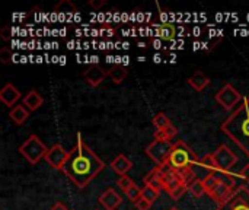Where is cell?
Here are the masks:
<instances>
[{
    "label": "cell",
    "mask_w": 249,
    "mask_h": 210,
    "mask_svg": "<svg viewBox=\"0 0 249 210\" xmlns=\"http://www.w3.org/2000/svg\"><path fill=\"white\" fill-rule=\"evenodd\" d=\"M104 168V161L82 140V134L77 133V142L69 152L67 161L61 170L63 174L77 189H85Z\"/></svg>",
    "instance_id": "obj_1"
},
{
    "label": "cell",
    "mask_w": 249,
    "mask_h": 210,
    "mask_svg": "<svg viewBox=\"0 0 249 210\" xmlns=\"http://www.w3.org/2000/svg\"><path fill=\"white\" fill-rule=\"evenodd\" d=\"M222 132L249 156V96L222 123Z\"/></svg>",
    "instance_id": "obj_2"
},
{
    "label": "cell",
    "mask_w": 249,
    "mask_h": 210,
    "mask_svg": "<svg viewBox=\"0 0 249 210\" xmlns=\"http://www.w3.org/2000/svg\"><path fill=\"white\" fill-rule=\"evenodd\" d=\"M200 161L196 152L184 142H177L174 145L172 153L168 161V167L172 170H182V168H193V165H198Z\"/></svg>",
    "instance_id": "obj_3"
},
{
    "label": "cell",
    "mask_w": 249,
    "mask_h": 210,
    "mask_svg": "<svg viewBox=\"0 0 249 210\" xmlns=\"http://www.w3.org/2000/svg\"><path fill=\"white\" fill-rule=\"evenodd\" d=\"M48 152V148L41 142V139L35 134H31L20 146H19V153L28 161V164L35 165L38 164L42 158H45Z\"/></svg>",
    "instance_id": "obj_4"
},
{
    "label": "cell",
    "mask_w": 249,
    "mask_h": 210,
    "mask_svg": "<svg viewBox=\"0 0 249 210\" xmlns=\"http://www.w3.org/2000/svg\"><path fill=\"white\" fill-rule=\"evenodd\" d=\"M174 145L175 143L171 140H152L146 148V155L156 164V167H166Z\"/></svg>",
    "instance_id": "obj_5"
},
{
    "label": "cell",
    "mask_w": 249,
    "mask_h": 210,
    "mask_svg": "<svg viewBox=\"0 0 249 210\" xmlns=\"http://www.w3.org/2000/svg\"><path fill=\"white\" fill-rule=\"evenodd\" d=\"M214 210H249V190L247 187H236L232 194Z\"/></svg>",
    "instance_id": "obj_6"
},
{
    "label": "cell",
    "mask_w": 249,
    "mask_h": 210,
    "mask_svg": "<svg viewBox=\"0 0 249 210\" xmlns=\"http://www.w3.org/2000/svg\"><path fill=\"white\" fill-rule=\"evenodd\" d=\"M213 158H214V162H216L217 174H228L229 170L238 164V156L226 145L219 146L217 151L213 153Z\"/></svg>",
    "instance_id": "obj_7"
},
{
    "label": "cell",
    "mask_w": 249,
    "mask_h": 210,
    "mask_svg": "<svg viewBox=\"0 0 249 210\" xmlns=\"http://www.w3.org/2000/svg\"><path fill=\"white\" fill-rule=\"evenodd\" d=\"M241 101H244L241 92L233 88V85L226 83L217 94H216V102L222 105L226 111H232Z\"/></svg>",
    "instance_id": "obj_8"
},
{
    "label": "cell",
    "mask_w": 249,
    "mask_h": 210,
    "mask_svg": "<svg viewBox=\"0 0 249 210\" xmlns=\"http://www.w3.org/2000/svg\"><path fill=\"white\" fill-rule=\"evenodd\" d=\"M67 156H69V152L61 146V145H58V143H55V145H53L50 149H48V152H47V155H45V162L51 167V168H54V170H63V165L66 164V161H67Z\"/></svg>",
    "instance_id": "obj_9"
},
{
    "label": "cell",
    "mask_w": 249,
    "mask_h": 210,
    "mask_svg": "<svg viewBox=\"0 0 249 210\" xmlns=\"http://www.w3.org/2000/svg\"><path fill=\"white\" fill-rule=\"evenodd\" d=\"M107 76H108V72L99 64H92L83 72V79L93 88L99 86L105 80Z\"/></svg>",
    "instance_id": "obj_10"
},
{
    "label": "cell",
    "mask_w": 249,
    "mask_h": 210,
    "mask_svg": "<svg viewBox=\"0 0 249 210\" xmlns=\"http://www.w3.org/2000/svg\"><path fill=\"white\" fill-rule=\"evenodd\" d=\"M160 181H162V186H163V190L171 193L172 190H175L178 186H181V180L177 177V172L169 168L168 165L166 167H160Z\"/></svg>",
    "instance_id": "obj_11"
},
{
    "label": "cell",
    "mask_w": 249,
    "mask_h": 210,
    "mask_svg": "<svg viewBox=\"0 0 249 210\" xmlns=\"http://www.w3.org/2000/svg\"><path fill=\"white\" fill-rule=\"evenodd\" d=\"M123 203L121 196L114 190V189H108L105 193H102L99 196V205L105 210H117Z\"/></svg>",
    "instance_id": "obj_12"
},
{
    "label": "cell",
    "mask_w": 249,
    "mask_h": 210,
    "mask_svg": "<svg viewBox=\"0 0 249 210\" xmlns=\"http://www.w3.org/2000/svg\"><path fill=\"white\" fill-rule=\"evenodd\" d=\"M20 98V92L18 91L16 86H13L12 83H7L1 88L0 91V101L6 105V107H12L15 105Z\"/></svg>",
    "instance_id": "obj_13"
},
{
    "label": "cell",
    "mask_w": 249,
    "mask_h": 210,
    "mask_svg": "<svg viewBox=\"0 0 249 210\" xmlns=\"http://www.w3.org/2000/svg\"><path fill=\"white\" fill-rule=\"evenodd\" d=\"M188 83H190L197 92H203V91L210 85V77H207L204 72L197 70V72H194V73L188 77Z\"/></svg>",
    "instance_id": "obj_14"
},
{
    "label": "cell",
    "mask_w": 249,
    "mask_h": 210,
    "mask_svg": "<svg viewBox=\"0 0 249 210\" xmlns=\"http://www.w3.org/2000/svg\"><path fill=\"white\" fill-rule=\"evenodd\" d=\"M155 35L162 39V41H172L175 39V35H177V29L172 23L169 22H163V23H159L156 28H155Z\"/></svg>",
    "instance_id": "obj_15"
},
{
    "label": "cell",
    "mask_w": 249,
    "mask_h": 210,
    "mask_svg": "<svg viewBox=\"0 0 249 210\" xmlns=\"http://www.w3.org/2000/svg\"><path fill=\"white\" fill-rule=\"evenodd\" d=\"M111 168H112V171L114 172H117L118 175H125L131 168H133V162L127 158V156H124V155H118L112 162H111Z\"/></svg>",
    "instance_id": "obj_16"
},
{
    "label": "cell",
    "mask_w": 249,
    "mask_h": 210,
    "mask_svg": "<svg viewBox=\"0 0 249 210\" xmlns=\"http://www.w3.org/2000/svg\"><path fill=\"white\" fill-rule=\"evenodd\" d=\"M144 186L152 187L153 190H156V191H159V193L163 190V186H162V181H160V167L153 168V170L144 177Z\"/></svg>",
    "instance_id": "obj_17"
},
{
    "label": "cell",
    "mask_w": 249,
    "mask_h": 210,
    "mask_svg": "<svg viewBox=\"0 0 249 210\" xmlns=\"http://www.w3.org/2000/svg\"><path fill=\"white\" fill-rule=\"evenodd\" d=\"M9 117H10V120H12L15 124L20 126V124H23V123L28 120V117H29V110H28L23 104H22V105H15V107L10 110Z\"/></svg>",
    "instance_id": "obj_18"
},
{
    "label": "cell",
    "mask_w": 249,
    "mask_h": 210,
    "mask_svg": "<svg viewBox=\"0 0 249 210\" xmlns=\"http://www.w3.org/2000/svg\"><path fill=\"white\" fill-rule=\"evenodd\" d=\"M44 99L42 96L36 92V91H29L25 96H23V105L29 110V111H36L41 105H42Z\"/></svg>",
    "instance_id": "obj_19"
},
{
    "label": "cell",
    "mask_w": 249,
    "mask_h": 210,
    "mask_svg": "<svg viewBox=\"0 0 249 210\" xmlns=\"http://www.w3.org/2000/svg\"><path fill=\"white\" fill-rule=\"evenodd\" d=\"M128 75V70L125 66H121V64H117V66H112L109 70H108V76L111 77V80L115 83V85H120Z\"/></svg>",
    "instance_id": "obj_20"
},
{
    "label": "cell",
    "mask_w": 249,
    "mask_h": 210,
    "mask_svg": "<svg viewBox=\"0 0 249 210\" xmlns=\"http://www.w3.org/2000/svg\"><path fill=\"white\" fill-rule=\"evenodd\" d=\"M177 133H178V129L174 124H171L163 130H158L155 133V140H171L177 136Z\"/></svg>",
    "instance_id": "obj_21"
},
{
    "label": "cell",
    "mask_w": 249,
    "mask_h": 210,
    "mask_svg": "<svg viewBox=\"0 0 249 210\" xmlns=\"http://www.w3.org/2000/svg\"><path fill=\"white\" fill-rule=\"evenodd\" d=\"M174 171H175V170H174ZM175 172H177V177L181 180L182 184L190 186L194 180H197V178H196V174H194V171H193V168H182V170H177Z\"/></svg>",
    "instance_id": "obj_22"
},
{
    "label": "cell",
    "mask_w": 249,
    "mask_h": 210,
    "mask_svg": "<svg viewBox=\"0 0 249 210\" xmlns=\"http://www.w3.org/2000/svg\"><path fill=\"white\" fill-rule=\"evenodd\" d=\"M188 191L194 196V197H201L206 194V187H204V181L203 180H194L190 186H188Z\"/></svg>",
    "instance_id": "obj_23"
},
{
    "label": "cell",
    "mask_w": 249,
    "mask_h": 210,
    "mask_svg": "<svg viewBox=\"0 0 249 210\" xmlns=\"http://www.w3.org/2000/svg\"><path fill=\"white\" fill-rule=\"evenodd\" d=\"M172 123H171V120H169V117L166 115V114H163V113H159V114H156L155 117H153V126L158 129V130H163V129H166L168 126H171Z\"/></svg>",
    "instance_id": "obj_24"
},
{
    "label": "cell",
    "mask_w": 249,
    "mask_h": 210,
    "mask_svg": "<svg viewBox=\"0 0 249 210\" xmlns=\"http://www.w3.org/2000/svg\"><path fill=\"white\" fill-rule=\"evenodd\" d=\"M200 165L207 170L210 174H217V168H216V162H214V158H213V153L212 155H206L200 159Z\"/></svg>",
    "instance_id": "obj_25"
},
{
    "label": "cell",
    "mask_w": 249,
    "mask_h": 210,
    "mask_svg": "<svg viewBox=\"0 0 249 210\" xmlns=\"http://www.w3.org/2000/svg\"><path fill=\"white\" fill-rule=\"evenodd\" d=\"M142 191H143V189H140L137 184H133L124 194H125V197H127L130 202L136 203V202H139V200L142 199Z\"/></svg>",
    "instance_id": "obj_26"
},
{
    "label": "cell",
    "mask_w": 249,
    "mask_h": 210,
    "mask_svg": "<svg viewBox=\"0 0 249 210\" xmlns=\"http://www.w3.org/2000/svg\"><path fill=\"white\" fill-rule=\"evenodd\" d=\"M204 187H206V193L209 194L214 187H216V184L219 183V175L217 174H209L204 180Z\"/></svg>",
    "instance_id": "obj_27"
},
{
    "label": "cell",
    "mask_w": 249,
    "mask_h": 210,
    "mask_svg": "<svg viewBox=\"0 0 249 210\" xmlns=\"http://www.w3.org/2000/svg\"><path fill=\"white\" fill-rule=\"evenodd\" d=\"M142 197L146 199L147 202H150V203L153 205V202H156V199L159 197V191L153 190L152 187L144 186V187H143V191H142Z\"/></svg>",
    "instance_id": "obj_28"
},
{
    "label": "cell",
    "mask_w": 249,
    "mask_h": 210,
    "mask_svg": "<svg viewBox=\"0 0 249 210\" xmlns=\"http://www.w3.org/2000/svg\"><path fill=\"white\" fill-rule=\"evenodd\" d=\"M187 190H188V186H187V184H181V186H178L175 190H172V191L169 193V196H171L172 200H179V199L185 194Z\"/></svg>",
    "instance_id": "obj_29"
},
{
    "label": "cell",
    "mask_w": 249,
    "mask_h": 210,
    "mask_svg": "<svg viewBox=\"0 0 249 210\" xmlns=\"http://www.w3.org/2000/svg\"><path fill=\"white\" fill-rule=\"evenodd\" d=\"M133 184H134V181H133L128 175H123V177L118 180V183H117V186H118L124 193H125V191H127Z\"/></svg>",
    "instance_id": "obj_30"
},
{
    "label": "cell",
    "mask_w": 249,
    "mask_h": 210,
    "mask_svg": "<svg viewBox=\"0 0 249 210\" xmlns=\"http://www.w3.org/2000/svg\"><path fill=\"white\" fill-rule=\"evenodd\" d=\"M0 61L3 64H9L12 61V51L7 47H4V48L0 50Z\"/></svg>",
    "instance_id": "obj_31"
},
{
    "label": "cell",
    "mask_w": 249,
    "mask_h": 210,
    "mask_svg": "<svg viewBox=\"0 0 249 210\" xmlns=\"http://www.w3.org/2000/svg\"><path fill=\"white\" fill-rule=\"evenodd\" d=\"M134 205H136V208H137L139 210H150V208H152V203H150V202H147V200H146V199H143V197H142L139 202H136Z\"/></svg>",
    "instance_id": "obj_32"
},
{
    "label": "cell",
    "mask_w": 249,
    "mask_h": 210,
    "mask_svg": "<svg viewBox=\"0 0 249 210\" xmlns=\"http://www.w3.org/2000/svg\"><path fill=\"white\" fill-rule=\"evenodd\" d=\"M0 35H1V39L3 41H9L12 37V29H10V26H4V28H1V31H0Z\"/></svg>",
    "instance_id": "obj_33"
},
{
    "label": "cell",
    "mask_w": 249,
    "mask_h": 210,
    "mask_svg": "<svg viewBox=\"0 0 249 210\" xmlns=\"http://www.w3.org/2000/svg\"><path fill=\"white\" fill-rule=\"evenodd\" d=\"M241 178H244L247 183H249V164L248 165H245V168H242V171H241Z\"/></svg>",
    "instance_id": "obj_34"
},
{
    "label": "cell",
    "mask_w": 249,
    "mask_h": 210,
    "mask_svg": "<svg viewBox=\"0 0 249 210\" xmlns=\"http://www.w3.org/2000/svg\"><path fill=\"white\" fill-rule=\"evenodd\" d=\"M89 4H90L93 9H99V7H102V6L105 4V1H104V0H90Z\"/></svg>",
    "instance_id": "obj_35"
},
{
    "label": "cell",
    "mask_w": 249,
    "mask_h": 210,
    "mask_svg": "<svg viewBox=\"0 0 249 210\" xmlns=\"http://www.w3.org/2000/svg\"><path fill=\"white\" fill-rule=\"evenodd\" d=\"M50 210H69V208H67L64 203H61V202H57V203H55V205H54V206H53V208H51Z\"/></svg>",
    "instance_id": "obj_36"
},
{
    "label": "cell",
    "mask_w": 249,
    "mask_h": 210,
    "mask_svg": "<svg viewBox=\"0 0 249 210\" xmlns=\"http://www.w3.org/2000/svg\"><path fill=\"white\" fill-rule=\"evenodd\" d=\"M169 210H179V209H177V208H172V209H169Z\"/></svg>",
    "instance_id": "obj_37"
}]
</instances>
